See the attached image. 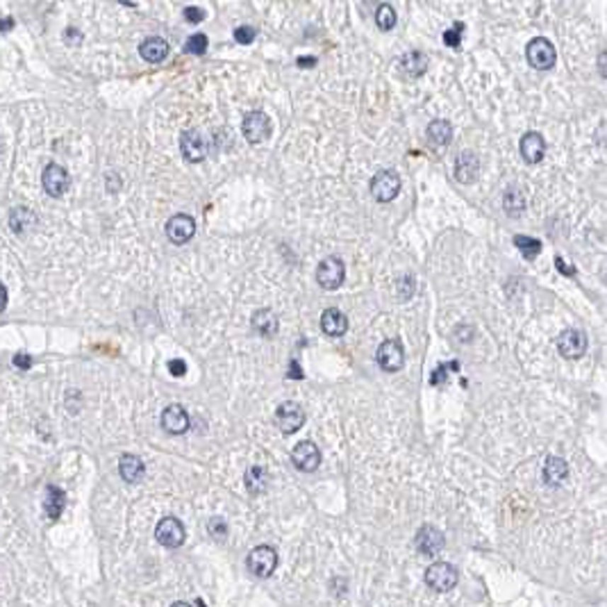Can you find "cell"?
Listing matches in <instances>:
<instances>
[{
	"instance_id": "29",
	"label": "cell",
	"mask_w": 607,
	"mask_h": 607,
	"mask_svg": "<svg viewBox=\"0 0 607 607\" xmlns=\"http://www.w3.org/2000/svg\"><path fill=\"white\" fill-rule=\"evenodd\" d=\"M514 246L523 253L526 259H535L541 253V242L533 239V237H526V234H516L514 237Z\"/></svg>"
},
{
	"instance_id": "32",
	"label": "cell",
	"mask_w": 607,
	"mask_h": 607,
	"mask_svg": "<svg viewBox=\"0 0 607 607\" xmlns=\"http://www.w3.org/2000/svg\"><path fill=\"white\" fill-rule=\"evenodd\" d=\"M184 50H187L189 55H205V50H208V37H205V35H191L187 39V43H184Z\"/></svg>"
},
{
	"instance_id": "20",
	"label": "cell",
	"mask_w": 607,
	"mask_h": 607,
	"mask_svg": "<svg viewBox=\"0 0 607 607\" xmlns=\"http://www.w3.org/2000/svg\"><path fill=\"white\" fill-rule=\"evenodd\" d=\"M139 55L150 64H159L169 55V43L159 37H148L146 41H142V46H139Z\"/></svg>"
},
{
	"instance_id": "14",
	"label": "cell",
	"mask_w": 607,
	"mask_h": 607,
	"mask_svg": "<svg viewBox=\"0 0 607 607\" xmlns=\"http://www.w3.org/2000/svg\"><path fill=\"white\" fill-rule=\"evenodd\" d=\"M291 462H294L298 471H305V473L317 471L321 464V453L312 441H300L298 446L291 450Z\"/></svg>"
},
{
	"instance_id": "9",
	"label": "cell",
	"mask_w": 607,
	"mask_h": 607,
	"mask_svg": "<svg viewBox=\"0 0 607 607\" xmlns=\"http://www.w3.org/2000/svg\"><path fill=\"white\" fill-rule=\"evenodd\" d=\"M378 364H380L382 371L387 373H396L403 368L405 364V351H403V344L398 339H387L380 344L378 348Z\"/></svg>"
},
{
	"instance_id": "37",
	"label": "cell",
	"mask_w": 607,
	"mask_h": 607,
	"mask_svg": "<svg viewBox=\"0 0 607 607\" xmlns=\"http://www.w3.org/2000/svg\"><path fill=\"white\" fill-rule=\"evenodd\" d=\"M398 291H400V300H407V298H412V291H414V283H412V278H403L400 280V287H398Z\"/></svg>"
},
{
	"instance_id": "30",
	"label": "cell",
	"mask_w": 607,
	"mask_h": 607,
	"mask_svg": "<svg viewBox=\"0 0 607 607\" xmlns=\"http://www.w3.org/2000/svg\"><path fill=\"white\" fill-rule=\"evenodd\" d=\"M503 205H505V212L507 214H521L526 210V200H523V193L518 189H507L505 191V198H503Z\"/></svg>"
},
{
	"instance_id": "26",
	"label": "cell",
	"mask_w": 607,
	"mask_h": 607,
	"mask_svg": "<svg viewBox=\"0 0 607 607\" xmlns=\"http://www.w3.org/2000/svg\"><path fill=\"white\" fill-rule=\"evenodd\" d=\"M253 328L262 337H273L278 332V317L271 310H259L253 314Z\"/></svg>"
},
{
	"instance_id": "19",
	"label": "cell",
	"mask_w": 607,
	"mask_h": 607,
	"mask_svg": "<svg viewBox=\"0 0 607 607\" xmlns=\"http://www.w3.org/2000/svg\"><path fill=\"white\" fill-rule=\"evenodd\" d=\"M321 330L328 334V337H341L348 330V319L344 317V312L339 310H325L323 317H321Z\"/></svg>"
},
{
	"instance_id": "4",
	"label": "cell",
	"mask_w": 607,
	"mask_h": 607,
	"mask_svg": "<svg viewBox=\"0 0 607 607\" xmlns=\"http://www.w3.org/2000/svg\"><path fill=\"white\" fill-rule=\"evenodd\" d=\"M458 569L448 565V562H435L426 571V584L435 591H450L458 584Z\"/></svg>"
},
{
	"instance_id": "24",
	"label": "cell",
	"mask_w": 607,
	"mask_h": 607,
	"mask_svg": "<svg viewBox=\"0 0 607 607\" xmlns=\"http://www.w3.org/2000/svg\"><path fill=\"white\" fill-rule=\"evenodd\" d=\"M453 139V127L448 121H441V118H437V121H432L428 125V142L430 146L435 148H446L450 144Z\"/></svg>"
},
{
	"instance_id": "43",
	"label": "cell",
	"mask_w": 607,
	"mask_h": 607,
	"mask_svg": "<svg viewBox=\"0 0 607 607\" xmlns=\"http://www.w3.org/2000/svg\"><path fill=\"white\" fill-rule=\"evenodd\" d=\"M296 64H298L300 69H307V67H314V64H317V59H314V57H298Z\"/></svg>"
},
{
	"instance_id": "2",
	"label": "cell",
	"mask_w": 607,
	"mask_h": 607,
	"mask_svg": "<svg viewBox=\"0 0 607 607\" xmlns=\"http://www.w3.org/2000/svg\"><path fill=\"white\" fill-rule=\"evenodd\" d=\"M248 571L257 578H268L278 567V552L271 546H255L246 560Z\"/></svg>"
},
{
	"instance_id": "31",
	"label": "cell",
	"mask_w": 607,
	"mask_h": 607,
	"mask_svg": "<svg viewBox=\"0 0 607 607\" xmlns=\"http://www.w3.org/2000/svg\"><path fill=\"white\" fill-rule=\"evenodd\" d=\"M375 23H378V28L385 30V32L392 30V28L396 25V12H394V7L389 5V3H385V5L378 7V12H375Z\"/></svg>"
},
{
	"instance_id": "39",
	"label": "cell",
	"mask_w": 607,
	"mask_h": 607,
	"mask_svg": "<svg viewBox=\"0 0 607 607\" xmlns=\"http://www.w3.org/2000/svg\"><path fill=\"white\" fill-rule=\"evenodd\" d=\"M169 371L176 378H180V375H184V371H187V364H184L182 360H171L169 362Z\"/></svg>"
},
{
	"instance_id": "33",
	"label": "cell",
	"mask_w": 607,
	"mask_h": 607,
	"mask_svg": "<svg viewBox=\"0 0 607 607\" xmlns=\"http://www.w3.org/2000/svg\"><path fill=\"white\" fill-rule=\"evenodd\" d=\"M462 32H464V25H462V23H455L450 30L443 32V43H446V46H450V48H458L460 41H462Z\"/></svg>"
},
{
	"instance_id": "44",
	"label": "cell",
	"mask_w": 607,
	"mask_h": 607,
	"mask_svg": "<svg viewBox=\"0 0 607 607\" xmlns=\"http://www.w3.org/2000/svg\"><path fill=\"white\" fill-rule=\"evenodd\" d=\"M5 307H7V289L3 283H0V312H3Z\"/></svg>"
},
{
	"instance_id": "5",
	"label": "cell",
	"mask_w": 607,
	"mask_h": 607,
	"mask_svg": "<svg viewBox=\"0 0 607 607\" xmlns=\"http://www.w3.org/2000/svg\"><path fill=\"white\" fill-rule=\"evenodd\" d=\"M242 130H244V137L248 144H253V146L264 144L271 137V118L264 112H251V114H246Z\"/></svg>"
},
{
	"instance_id": "23",
	"label": "cell",
	"mask_w": 607,
	"mask_h": 607,
	"mask_svg": "<svg viewBox=\"0 0 607 607\" xmlns=\"http://www.w3.org/2000/svg\"><path fill=\"white\" fill-rule=\"evenodd\" d=\"M35 225H37V214L28 208H16L9 214V227L16 234H28Z\"/></svg>"
},
{
	"instance_id": "36",
	"label": "cell",
	"mask_w": 607,
	"mask_h": 607,
	"mask_svg": "<svg viewBox=\"0 0 607 607\" xmlns=\"http://www.w3.org/2000/svg\"><path fill=\"white\" fill-rule=\"evenodd\" d=\"M184 18H187L189 23H200L205 18V12L200 7H184Z\"/></svg>"
},
{
	"instance_id": "11",
	"label": "cell",
	"mask_w": 607,
	"mask_h": 607,
	"mask_svg": "<svg viewBox=\"0 0 607 607\" xmlns=\"http://www.w3.org/2000/svg\"><path fill=\"white\" fill-rule=\"evenodd\" d=\"M155 537L161 546L166 548H178L184 541V526L178 521L176 516H164L155 528Z\"/></svg>"
},
{
	"instance_id": "6",
	"label": "cell",
	"mask_w": 607,
	"mask_h": 607,
	"mask_svg": "<svg viewBox=\"0 0 607 607\" xmlns=\"http://www.w3.org/2000/svg\"><path fill=\"white\" fill-rule=\"evenodd\" d=\"M400 191V178L398 173L394 171H380L375 173L373 180H371V196L378 203H389L398 196Z\"/></svg>"
},
{
	"instance_id": "41",
	"label": "cell",
	"mask_w": 607,
	"mask_h": 607,
	"mask_svg": "<svg viewBox=\"0 0 607 607\" xmlns=\"http://www.w3.org/2000/svg\"><path fill=\"white\" fill-rule=\"evenodd\" d=\"M596 142H599L601 146H607V121H603L599 125V132H596Z\"/></svg>"
},
{
	"instance_id": "22",
	"label": "cell",
	"mask_w": 607,
	"mask_h": 607,
	"mask_svg": "<svg viewBox=\"0 0 607 607\" xmlns=\"http://www.w3.org/2000/svg\"><path fill=\"white\" fill-rule=\"evenodd\" d=\"M64 507H67V494L55 484L46 487V496H43V509H46V514L50 518H59Z\"/></svg>"
},
{
	"instance_id": "25",
	"label": "cell",
	"mask_w": 607,
	"mask_h": 607,
	"mask_svg": "<svg viewBox=\"0 0 607 607\" xmlns=\"http://www.w3.org/2000/svg\"><path fill=\"white\" fill-rule=\"evenodd\" d=\"M569 475V464L562 460V458H548L546 460V466H544V480L546 484H552L557 487L567 480Z\"/></svg>"
},
{
	"instance_id": "8",
	"label": "cell",
	"mask_w": 607,
	"mask_h": 607,
	"mask_svg": "<svg viewBox=\"0 0 607 607\" xmlns=\"http://www.w3.org/2000/svg\"><path fill=\"white\" fill-rule=\"evenodd\" d=\"M344 278H346V266L339 257H325L317 268V283L328 291L341 287Z\"/></svg>"
},
{
	"instance_id": "1",
	"label": "cell",
	"mask_w": 607,
	"mask_h": 607,
	"mask_svg": "<svg viewBox=\"0 0 607 607\" xmlns=\"http://www.w3.org/2000/svg\"><path fill=\"white\" fill-rule=\"evenodd\" d=\"M180 148H182L184 159L191 161V164H198V161L208 157L210 144H208V137H205L198 127H189V130H184L180 137Z\"/></svg>"
},
{
	"instance_id": "38",
	"label": "cell",
	"mask_w": 607,
	"mask_h": 607,
	"mask_svg": "<svg viewBox=\"0 0 607 607\" xmlns=\"http://www.w3.org/2000/svg\"><path fill=\"white\" fill-rule=\"evenodd\" d=\"M14 366H18L21 371H28V368L32 366V357L28 353H18L14 355Z\"/></svg>"
},
{
	"instance_id": "15",
	"label": "cell",
	"mask_w": 607,
	"mask_h": 607,
	"mask_svg": "<svg viewBox=\"0 0 607 607\" xmlns=\"http://www.w3.org/2000/svg\"><path fill=\"white\" fill-rule=\"evenodd\" d=\"M189 414L182 405H169L164 412H161V426H164L166 432L171 435H182V432L189 430Z\"/></svg>"
},
{
	"instance_id": "27",
	"label": "cell",
	"mask_w": 607,
	"mask_h": 607,
	"mask_svg": "<svg viewBox=\"0 0 607 607\" xmlns=\"http://www.w3.org/2000/svg\"><path fill=\"white\" fill-rule=\"evenodd\" d=\"M266 487H268V473L264 466H251L246 471V489L253 496H259L266 492Z\"/></svg>"
},
{
	"instance_id": "16",
	"label": "cell",
	"mask_w": 607,
	"mask_h": 607,
	"mask_svg": "<svg viewBox=\"0 0 607 607\" xmlns=\"http://www.w3.org/2000/svg\"><path fill=\"white\" fill-rule=\"evenodd\" d=\"M480 173V161L475 157V153L471 150H464V153L458 155V164H455V178L462 184H473L478 180Z\"/></svg>"
},
{
	"instance_id": "13",
	"label": "cell",
	"mask_w": 607,
	"mask_h": 607,
	"mask_svg": "<svg viewBox=\"0 0 607 607\" xmlns=\"http://www.w3.org/2000/svg\"><path fill=\"white\" fill-rule=\"evenodd\" d=\"M276 421L285 435H291V432L300 430L302 424H305V412H302L298 403H283L276 412Z\"/></svg>"
},
{
	"instance_id": "45",
	"label": "cell",
	"mask_w": 607,
	"mask_h": 607,
	"mask_svg": "<svg viewBox=\"0 0 607 607\" xmlns=\"http://www.w3.org/2000/svg\"><path fill=\"white\" fill-rule=\"evenodd\" d=\"M14 28V21L12 18H5V21H0V32H5V30H12Z\"/></svg>"
},
{
	"instance_id": "3",
	"label": "cell",
	"mask_w": 607,
	"mask_h": 607,
	"mask_svg": "<svg viewBox=\"0 0 607 607\" xmlns=\"http://www.w3.org/2000/svg\"><path fill=\"white\" fill-rule=\"evenodd\" d=\"M526 57H528V64L537 71H548L552 69V64H555V48H552V43L544 37H535L533 41L528 43L526 48Z\"/></svg>"
},
{
	"instance_id": "42",
	"label": "cell",
	"mask_w": 607,
	"mask_h": 607,
	"mask_svg": "<svg viewBox=\"0 0 607 607\" xmlns=\"http://www.w3.org/2000/svg\"><path fill=\"white\" fill-rule=\"evenodd\" d=\"M599 71L603 78H607V52H601L599 55Z\"/></svg>"
},
{
	"instance_id": "35",
	"label": "cell",
	"mask_w": 607,
	"mask_h": 607,
	"mask_svg": "<svg viewBox=\"0 0 607 607\" xmlns=\"http://www.w3.org/2000/svg\"><path fill=\"white\" fill-rule=\"evenodd\" d=\"M210 533H212L216 539H219V537L223 539V537L227 535V526H225V521H223L221 516H214L212 521H210Z\"/></svg>"
},
{
	"instance_id": "40",
	"label": "cell",
	"mask_w": 607,
	"mask_h": 607,
	"mask_svg": "<svg viewBox=\"0 0 607 607\" xmlns=\"http://www.w3.org/2000/svg\"><path fill=\"white\" fill-rule=\"evenodd\" d=\"M555 266H557V271H560L562 276H569V278H571V276H576V268H573V266H567V262H565V259H562V257H555Z\"/></svg>"
},
{
	"instance_id": "28",
	"label": "cell",
	"mask_w": 607,
	"mask_h": 607,
	"mask_svg": "<svg viewBox=\"0 0 607 607\" xmlns=\"http://www.w3.org/2000/svg\"><path fill=\"white\" fill-rule=\"evenodd\" d=\"M400 69H403L407 75H412V78H421L428 69V59H426L424 52H419V50L407 52V55L400 59Z\"/></svg>"
},
{
	"instance_id": "34",
	"label": "cell",
	"mask_w": 607,
	"mask_h": 607,
	"mask_svg": "<svg viewBox=\"0 0 607 607\" xmlns=\"http://www.w3.org/2000/svg\"><path fill=\"white\" fill-rule=\"evenodd\" d=\"M234 39H237V43H253V39H255V30H253L251 25H242V28H237V30H234Z\"/></svg>"
},
{
	"instance_id": "46",
	"label": "cell",
	"mask_w": 607,
	"mask_h": 607,
	"mask_svg": "<svg viewBox=\"0 0 607 607\" xmlns=\"http://www.w3.org/2000/svg\"><path fill=\"white\" fill-rule=\"evenodd\" d=\"M171 607H191L189 603H173Z\"/></svg>"
},
{
	"instance_id": "17",
	"label": "cell",
	"mask_w": 607,
	"mask_h": 607,
	"mask_svg": "<svg viewBox=\"0 0 607 607\" xmlns=\"http://www.w3.org/2000/svg\"><path fill=\"white\" fill-rule=\"evenodd\" d=\"M521 155L528 164H539L546 155V142L539 132H526L521 137Z\"/></svg>"
},
{
	"instance_id": "10",
	"label": "cell",
	"mask_w": 607,
	"mask_h": 607,
	"mask_svg": "<svg viewBox=\"0 0 607 607\" xmlns=\"http://www.w3.org/2000/svg\"><path fill=\"white\" fill-rule=\"evenodd\" d=\"M196 234V221L191 219L189 214H176L171 216L169 223H166V237L171 244L182 246L191 242V237Z\"/></svg>"
},
{
	"instance_id": "7",
	"label": "cell",
	"mask_w": 607,
	"mask_h": 607,
	"mask_svg": "<svg viewBox=\"0 0 607 607\" xmlns=\"http://www.w3.org/2000/svg\"><path fill=\"white\" fill-rule=\"evenodd\" d=\"M41 184H43V189H46V193L50 198H62L71 187V178H69V173L64 166L48 164L46 169H43Z\"/></svg>"
},
{
	"instance_id": "18",
	"label": "cell",
	"mask_w": 607,
	"mask_h": 607,
	"mask_svg": "<svg viewBox=\"0 0 607 607\" xmlns=\"http://www.w3.org/2000/svg\"><path fill=\"white\" fill-rule=\"evenodd\" d=\"M416 548L424 552V555H437L443 548V535L435 526H424L416 535Z\"/></svg>"
},
{
	"instance_id": "21",
	"label": "cell",
	"mask_w": 607,
	"mask_h": 607,
	"mask_svg": "<svg viewBox=\"0 0 607 607\" xmlns=\"http://www.w3.org/2000/svg\"><path fill=\"white\" fill-rule=\"evenodd\" d=\"M118 473H121V478L125 482H139L144 478L146 466L137 455H123L121 462H118Z\"/></svg>"
},
{
	"instance_id": "12",
	"label": "cell",
	"mask_w": 607,
	"mask_h": 607,
	"mask_svg": "<svg viewBox=\"0 0 607 607\" xmlns=\"http://www.w3.org/2000/svg\"><path fill=\"white\" fill-rule=\"evenodd\" d=\"M557 351L569 357V360H578L587 351V334L582 330H565L557 337Z\"/></svg>"
}]
</instances>
